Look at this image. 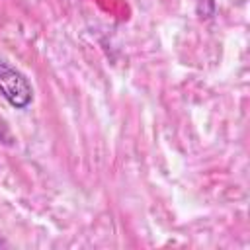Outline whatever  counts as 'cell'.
I'll return each mask as SVG.
<instances>
[{
    "mask_svg": "<svg viewBox=\"0 0 250 250\" xmlns=\"http://www.w3.org/2000/svg\"><path fill=\"white\" fill-rule=\"evenodd\" d=\"M0 94L16 109L29 107L35 98L29 78L8 61H0Z\"/></svg>",
    "mask_w": 250,
    "mask_h": 250,
    "instance_id": "obj_1",
    "label": "cell"
}]
</instances>
